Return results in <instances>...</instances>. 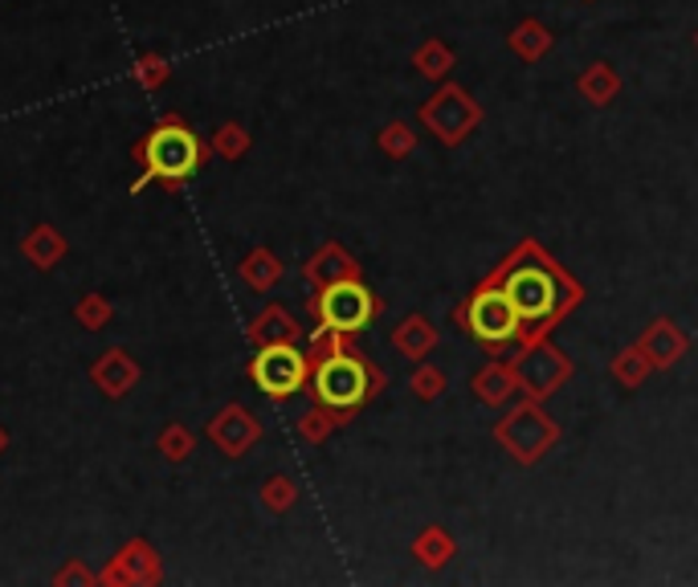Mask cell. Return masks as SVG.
Listing matches in <instances>:
<instances>
[{"label": "cell", "instance_id": "cell-1", "mask_svg": "<svg viewBox=\"0 0 698 587\" xmlns=\"http://www.w3.org/2000/svg\"><path fill=\"white\" fill-rule=\"evenodd\" d=\"M483 282L503 290L519 314V347L552 338V331L585 302V286L532 237H523Z\"/></svg>", "mask_w": 698, "mask_h": 587}, {"label": "cell", "instance_id": "cell-2", "mask_svg": "<svg viewBox=\"0 0 698 587\" xmlns=\"http://www.w3.org/2000/svg\"><path fill=\"white\" fill-rule=\"evenodd\" d=\"M209 151H213V148H209V143H201V135H192L180 114H168V119H160V123H155L152 131H148V135H143L140 143L131 148L135 163L143 168L140 180L131 184V192L140 196V192L152 184V180H160L168 192H180V188H184V180H189L196 168H204Z\"/></svg>", "mask_w": 698, "mask_h": 587}, {"label": "cell", "instance_id": "cell-3", "mask_svg": "<svg viewBox=\"0 0 698 587\" xmlns=\"http://www.w3.org/2000/svg\"><path fill=\"white\" fill-rule=\"evenodd\" d=\"M388 387V375H384L381 363H372L364 351L352 343V347L335 351L331 360L315 363L311 367V384L306 392L315 396V404H327V408H343V413H360L364 404H372Z\"/></svg>", "mask_w": 698, "mask_h": 587}, {"label": "cell", "instance_id": "cell-4", "mask_svg": "<svg viewBox=\"0 0 698 587\" xmlns=\"http://www.w3.org/2000/svg\"><path fill=\"white\" fill-rule=\"evenodd\" d=\"M454 323L462 326L490 360H507L510 351L519 347V331H523L519 314H515L507 294L498 286H490V282H478L466 298L457 302Z\"/></svg>", "mask_w": 698, "mask_h": 587}, {"label": "cell", "instance_id": "cell-5", "mask_svg": "<svg viewBox=\"0 0 698 587\" xmlns=\"http://www.w3.org/2000/svg\"><path fill=\"white\" fill-rule=\"evenodd\" d=\"M495 445L507 453L515 465H535L544 462L547 449L559 445V425L544 413V401H527L510 404V413L495 425Z\"/></svg>", "mask_w": 698, "mask_h": 587}, {"label": "cell", "instance_id": "cell-6", "mask_svg": "<svg viewBox=\"0 0 698 587\" xmlns=\"http://www.w3.org/2000/svg\"><path fill=\"white\" fill-rule=\"evenodd\" d=\"M311 306V318L318 326H331V331H343V335L360 338L376 318L384 314V298H376L364 277H347V282H335L327 290H315V298L306 302Z\"/></svg>", "mask_w": 698, "mask_h": 587}, {"label": "cell", "instance_id": "cell-7", "mask_svg": "<svg viewBox=\"0 0 698 587\" xmlns=\"http://www.w3.org/2000/svg\"><path fill=\"white\" fill-rule=\"evenodd\" d=\"M417 119L429 135H437V143L457 148V143H466V139L483 126L486 111H483V102L474 99L466 87H457V82H442L429 99L421 102Z\"/></svg>", "mask_w": 698, "mask_h": 587}, {"label": "cell", "instance_id": "cell-8", "mask_svg": "<svg viewBox=\"0 0 698 587\" xmlns=\"http://www.w3.org/2000/svg\"><path fill=\"white\" fill-rule=\"evenodd\" d=\"M507 360H510V367H515L519 392L527 396V401H547V396H556L559 387L576 375V363H571L552 338H539V343H532V347H515Z\"/></svg>", "mask_w": 698, "mask_h": 587}, {"label": "cell", "instance_id": "cell-9", "mask_svg": "<svg viewBox=\"0 0 698 587\" xmlns=\"http://www.w3.org/2000/svg\"><path fill=\"white\" fill-rule=\"evenodd\" d=\"M250 379H254L270 401H291L299 396L306 384H311V363H306V351L299 343H270V347H257L254 363H250Z\"/></svg>", "mask_w": 698, "mask_h": 587}, {"label": "cell", "instance_id": "cell-10", "mask_svg": "<svg viewBox=\"0 0 698 587\" xmlns=\"http://www.w3.org/2000/svg\"><path fill=\"white\" fill-rule=\"evenodd\" d=\"M257 437H262V425L245 413L242 404H225V408L209 421V441H213L225 457H245V453L257 445Z\"/></svg>", "mask_w": 698, "mask_h": 587}, {"label": "cell", "instance_id": "cell-11", "mask_svg": "<svg viewBox=\"0 0 698 587\" xmlns=\"http://www.w3.org/2000/svg\"><path fill=\"white\" fill-rule=\"evenodd\" d=\"M164 579V563L143 538L128 543L114 555V563L99 575V584H160Z\"/></svg>", "mask_w": 698, "mask_h": 587}, {"label": "cell", "instance_id": "cell-12", "mask_svg": "<svg viewBox=\"0 0 698 587\" xmlns=\"http://www.w3.org/2000/svg\"><path fill=\"white\" fill-rule=\"evenodd\" d=\"M637 347L646 351L649 363H654V372H670L674 363L682 360L686 351H690V335H686L682 326L674 323V318H654V323L641 331L637 338Z\"/></svg>", "mask_w": 698, "mask_h": 587}, {"label": "cell", "instance_id": "cell-13", "mask_svg": "<svg viewBox=\"0 0 698 587\" xmlns=\"http://www.w3.org/2000/svg\"><path fill=\"white\" fill-rule=\"evenodd\" d=\"M303 277L315 290H327V286H335V282H347V277H364V265L343 250V245L327 241L323 250L311 253V262L303 265Z\"/></svg>", "mask_w": 698, "mask_h": 587}, {"label": "cell", "instance_id": "cell-14", "mask_svg": "<svg viewBox=\"0 0 698 587\" xmlns=\"http://www.w3.org/2000/svg\"><path fill=\"white\" fill-rule=\"evenodd\" d=\"M140 363L131 360L128 351L111 347L107 355H102L94 367H90V379H94V387H99L102 396H111V401H119V396H128L131 387L140 384Z\"/></svg>", "mask_w": 698, "mask_h": 587}, {"label": "cell", "instance_id": "cell-15", "mask_svg": "<svg viewBox=\"0 0 698 587\" xmlns=\"http://www.w3.org/2000/svg\"><path fill=\"white\" fill-rule=\"evenodd\" d=\"M471 387H474V396H478L486 408H507V404H515V396H523L510 360H490L483 372L474 375Z\"/></svg>", "mask_w": 698, "mask_h": 587}, {"label": "cell", "instance_id": "cell-16", "mask_svg": "<svg viewBox=\"0 0 698 587\" xmlns=\"http://www.w3.org/2000/svg\"><path fill=\"white\" fill-rule=\"evenodd\" d=\"M393 351L396 355H405V360L421 363V360H429L433 347L442 343V331L425 318V314H408V318H401V323L393 326Z\"/></svg>", "mask_w": 698, "mask_h": 587}, {"label": "cell", "instance_id": "cell-17", "mask_svg": "<svg viewBox=\"0 0 698 587\" xmlns=\"http://www.w3.org/2000/svg\"><path fill=\"white\" fill-rule=\"evenodd\" d=\"M303 335H306L303 323H299L286 306H266V311L250 323V331H245V338H250L254 347H270V343H303Z\"/></svg>", "mask_w": 698, "mask_h": 587}, {"label": "cell", "instance_id": "cell-18", "mask_svg": "<svg viewBox=\"0 0 698 587\" xmlns=\"http://www.w3.org/2000/svg\"><path fill=\"white\" fill-rule=\"evenodd\" d=\"M621 74L613 70L609 62H593L580 70V78H576V94L588 102V107H609V102H617V94H621Z\"/></svg>", "mask_w": 698, "mask_h": 587}, {"label": "cell", "instance_id": "cell-19", "mask_svg": "<svg viewBox=\"0 0 698 587\" xmlns=\"http://www.w3.org/2000/svg\"><path fill=\"white\" fill-rule=\"evenodd\" d=\"M507 45L519 62H544L547 53H552V45H556V38H552V29H547L544 21L527 17V21H519V26L507 33Z\"/></svg>", "mask_w": 698, "mask_h": 587}, {"label": "cell", "instance_id": "cell-20", "mask_svg": "<svg viewBox=\"0 0 698 587\" xmlns=\"http://www.w3.org/2000/svg\"><path fill=\"white\" fill-rule=\"evenodd\" d=\"M408 555L421 563V567H429V571H442L445 563L457 555V543L449 530H442V526H425L413 543H408Z\"/></svg>", "mask_w": 698, "mask_h": 587}, {"label": "cell", "instance_id": "cell-21", "mask_svg": "<svg viewBox=\"0 0 698 587\" xmlns=\"http://www.w3.org/2000/svg\"><path fill=\"white\" fill-rule=\"evenodd\" d=\"M408 65H413V70H417L425 82H445V78H449V70L457 65V53L449 50L442 38H425L417 50L408 53Z\"/></svg>", "mask_w": 698, "mask_h": 587}, {"label": "cell", "instance_id": "cell-22", "mask_svg": "<svg viewBox=\"0 0 698 587\" xmlns=\"http://www.w3.org/2000/svg\"><path fill=\"white\" fill-rule=\"evenodd\" d=\"M352 421H356V413H343V408L315 404V408H306V413L299 416V437H303L306 445H323V441H327L335 428L352 425Z\"/></svg>", "mask_w": 698, "mask_h": 587}, {"label": "cell", "instance_id": "cell-23", "mask_svg": "<svg viewBox=\"0 0 698 587\" xmlns=\"http://www.w3.org/2000/svg\"><path fill=\"white\" fill-rule=\"evenodd\" d=\"M21 253L29 257V265H38V270H53V265L65 257V237L53 225H38L26 241H21Z\"/></svg>", "mask_w": 698, "mask_h": 587}, {"label": "cell", "instance_id": "cell-24", "mask_svg": "<svg viewBox=\"0 0 698 587\" xmlns=\"http://www.w3.org/2000/svg\"><path fill=\"white\" fill-rule=\"evenodd\" d=\"M237 274H242V282H245L250 290H257V294H266V290L279 286V277H282L279 253H270V250H250V253H245V262L237 265Z\"/></svg>", "mask_w": 698, "mask_h": 587}, {"label": "cell", "instance_id": "cell-25", "mask_svg": "<svg viewBox=\"0 0 698 587\" xmlns=\"http://www.w3.org/2000/svg\"><path fill=\"white\" fill-rule=\"evenodd\" d=\"M609 372L621 387H641L649 375H654V363H649V355L637 347V343H629V347H621L617 355H613Z\"/></svg>", "mask_w": 698, "mask_h": 587}, {"label": "cell", "instance_id": "cell-26", "mask_svg": "<svg viewBox=\"0 0 698 587\" xmlns=\"http://www.w3.org/2000/svg\"><path fill=\"white\" fill-rule=\"evenodd\" d=\"M376 143H381V151L388 155V160H405V155H413L417 151V131H413V123L408 119H393V123L381 126V135H376Z\"/></svg>", "mask_w": 698, "mask_h": 587}, {"label": "cell", "instance_id": "cell-27", "mask_svg": "<svg viewBox=\"0 0 698 587\" xmlns=\"http://www.w3.org/2000/svg\"><path fill=\"white\" fill-rule=\"evenodd\" d=\"M445 387H449V379H445V372L437 367V363H417V372L408 375V392L417 396V401L433 404L437 396H445Z\"/></svg>", "mask_w": 698, "mask_h": 587}, {"label": "cell", "instance_id": "cell-28", "mask_svg": "<svg viewBox=\"0 0 698 587\" xmlns=\"http://www.w3.org/2000/svg\"><path fill=\"white\" fill-rule=\"evenodd\" d=\"M352 343H356L352 335H343V331H331V326H318L315 323V331H311V343H306V363L315 367V363L331 360L335 351L352 347Z\"/></svg>", "mask_w": 698, "mask_h": 587}, {"label": "cell", "instance_id": "cell-29", "mask_svg": "<svg viewBox=\"0 0 698 587\" xmlns=\"http://www.w3.org/2000/svg\"><path fill=\"white\" fill-rule=\"evenodd\" d=\"M155 449H160V457H168V462H189L192 449H196V437H192V428L184 425H168L164 433H160V441H155Z\"/></svg>", "mask_w": 698, "mask_h": 587}, {"label": "cell", "instance_id": "cell-30", "mask_svg": "<svg viewBox=\"0 0 698 587\" xmlns=\"http://www.w3.org/2000/svg\"><path fill=\"white\" fill-rule=\"evenodd\" d=\"M299 502V486H294V477H286V474H274L262 486V506H266L270 514H286Z\"/></svg>", "mask_w": 698, "mask_h": 587}, {"label": "cell", "instance_id": "cell-31", "mask_svg": "<svg viewBox=\"0 0 698 587\" xmlns=\"http://www.w3.org/2000/svg\"><path fill=\"white\" fill-rule=\"evenodd\" d=\"M250 131H245L242 123H221L213 135V151L216 155H225V160H242L245 151H250Z\"/></svg>", "mask_w": 698, "mask_h": 587}, {"label": "cell", "instance_id": "cell-32", "mask_svg": "<svg viewBox=\"0 0 698 587\" xmlns=\"http://www.w3.org/2000/svg\"><path fill=\"white\" fill-rule=\"evenodd\" d=\"M111 314H114V306L102 294H87V298H78V306H74V318L87 331H102V326L111 323Z\"/></svg>", "mask_w": 698, "mask_h": 587}, {"label": "cell", "instance_id": "cell-33", "mask_svg": "<svg viewBox=\"0 0 698 587\" xmlns=\"http://www.w3.org/2000/svg\"><path fill=\"white\" fill-rule=\"evenodd\" d=\"M168 74H172V65H168V58H160V53H143L140 62H135V82H140L143 90H160L168 82Z\"/></svg>", "mask_w": 698, "mask_h": 587}, {"label": "cell", "instance_id": "cell-34", "mask_svg": "<svg viewBox=\"0 0 698 587\" xmlns=\"http://www.w3.org/2000/svg\"><path fill=\"white\" fill-rule=\"evenodd\" d=\"M53 584H99V575L94 571H87L82 563H70L65 571H58L53 575Z\"/></svg>", "mask_w": 698, "mask_h": 587}, {"label": "cell", "instance_id": "cell-35", "mask_svg": "<svg viewBox=\"0 0 698 587\" xmlns=\"http://www.w3.org/2000/svg\"><path fill=\"white\" fill-rule=\"evenodd\" d=\"M4 449H9V428L0 425V453H4Z\"/></svg>", "mask_w": 698, "mask_h": 587}, {"label": "cell", "instance_id": "cell-36", "mask_svg": "<svg viewBox=\"0 0 698 587\" xmlns=\"http://www.w3.org/2000/svg\"><path fill=\"white\" fill-rule=\"evenodd\" d=\"M585 4H597V0H585Z\"/></svg>", "mask_w": 698, "mask_h": 587}, {"label": "cell", "instance_id": "cell-37", "mask_svg": "<svg viewBox=\"0 0 698 587\" xmlns=\"http://www.w3.org/2000/svg\"><path fill=\"white\" fill-rule=\"evenodd\" d=\"M695 41H698V38H695Z\"/></svg>", "mask_w": 698, "mask_h": 587}]
</instances>
